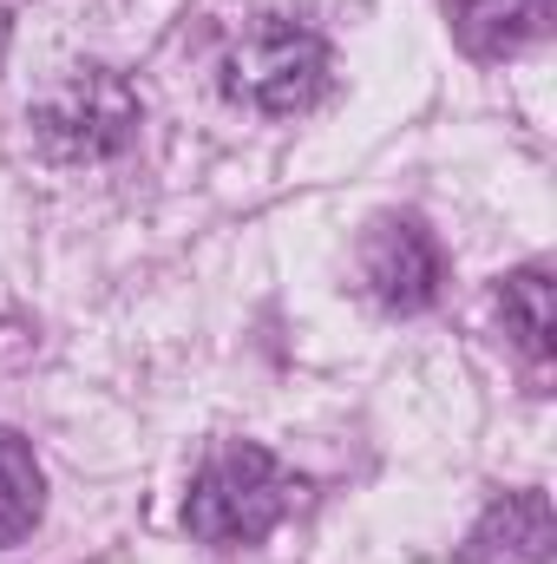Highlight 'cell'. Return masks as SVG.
I'll return each mask as SVG.
<instances>
[{"label":"cell","instance_id":"cell-1","mask_svg":"<svg viewBox=\"0 0 557 564\" xmlns=\"http://www.w3.org/2000/svg\"><path fill=\"white\" fill-rule=\"evenodd\" d=\"M288 473L263 446H223L204 459V473L190 479V499H184V525L217 545V552H243L256 539L276 532V519L288 512Z\"/></svg>","mask_w":557,"mask_h":564},{"label":"cell","instance_id":"cell-2","mask_svg":"<svg viewBox=\"0 0 557 564\" xmlns=\"http://www.w3.org/2000/svg\"><path fill=\"white\" fill-rule=\"evenodd\" d=\"M223 86L237 106L250 112H308L321 93H328V46L315 26L302 20H282V13H263L250 20L230 53H223Z\"/></svg>","mask_w":557,"mask_h":564},{"label":"cell","instance_id":"cell-3","mask_svg":"<svg viewBox=\"0 0 557 564\" xmlns=\"http://www.w3.org/2000/svg\"><path fill=\"white\" fill-rule=\"evenodd\" d=\"M361 276H368L381 308L414 315V308H426L439 295L446 263H439V243L419 230L414 217H381L368 230V243H361Z\"/></svg>","mask_w":557,"mask_h":564},{"label":"cell","instance_id":"cell-4","mask_svg":"<svg viewBox=\"0 0 557 564\" xmlns=\"http://www.w3.org/2000/svg\"><path fill=\"white\" fill-rule=\"evenodd\" d=\"M551 552V506L545 492H505L466 539L472 564H545Z\"/></svg>","mask_w":557,"mask_h":564},{"label":"cell","instance_id":"cell-5","mask_svg":"<svg viewBox=\"0 0 557 564\" xmlns=\"http://www.w3.org/2000/svg\"><path fill=\"white\" fill-rule=\"evenodd\" d=\"M112 86H119V79H106V73L73 79V86L46 106V139L66 144V151H112V144L132 132V99H112V106L99 112V99H106Z\"/></svg>","mask_w":557,"mask_h":564},{"label":"cell","instance_id":"cell-6","mask_svg":"<svg viewBox=\"0 0 557 564\" xmlns=\"http://www.w3.org/2000/svg\"><path fill=\"white\" fill-rule=\"evenodd\" d=\"M452 26H459L466 53H479V59H505V53L545 40V26H551V0H452Z\"/></svg>","mask_w":557,"mask_h":564},{"label":"cell","instance_id":"cell-7","mask_svg":"<svg viewBox=\"0 0 557 564\" xmlns=\"http://www.w3.org/2000/svg\"><path fill=\"white\" fill-rule=\"evenodd\" d=\"M499 308H505V335L532 355V361H551L557 348V302H551V270L532 263V270H512L499 289Z\"/></svg>","mask_w":557,"mask_h":564},{"label":"cell","instance_id":"cell-8","mask_svg":"<svg viewBox=\"0 0 557 564\" xmlns=\"http://www.w3.org/2000/svg\"><path fill=\"white\" fill-rule=\"evenodd\" d=\"M40 506H46L40 459H33V446L20 433L0 426V545H20L40 525Z\"/></svg>","mask_w":557,"mask_h":564}]
</instances>
